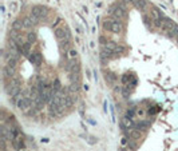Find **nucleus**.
<instances>
[{
    "instance_id": "obj_1",
    "label": "nucleus",
    "mask_w": 178,
    "mask_h": 151,
    "mask_svg": "<svg viewBox=\"0 0 178 151\" xmlns=\"http://www.w3.org/2000/svg\"><path fill=\"white\" fill-rule=\"evenodd\" d=\"M32 99L31 98H26V96H19V99H18V102H16V107L20 110V111H23V113H26V111H28V110L32 107Z\"/></svg>"
},
{
    "instance_id": "obj_2",
    "label": "nucleus",
    "mask_w": 178,
    "mask_h": 151,
    "mask_svg": "<svg viewBox=\"0 0 178 151\" xmlns=\"http://www.w3.org/2000/svg\"><path fill=\"white\" fill-rule=\"evenodd\" d=\"M30 13L34 15V16H36L38 19L44 20L47 18V15H48V8L44 7V5H34Z\"/></svg>"
},
{
    "instance_id": "obj_3",
    "label": "nucleus",
    "mask_w": 178,
    "mask_h": 151,
    "mask_svg": "<svg viewBox=\"0 0 178 151\" xmlns=\"http://www.w3.org/2000/svg\"><path fill=\"white\" fill-rule=\"evenodd\" d=\"M42 54L39 52V51H32L31 54H30V56H28V62L31 63V64H34L35 67H39L40 64H42Z\"/></svg>"
},
{
    "instance_id": "obj_4",
    "label": "nucleus",
    "mask_w": 178,
    "mask_h": 151,
    "mask_svg": "<svg viewBox=\"0 0 178 151\" xmlns=\"http://www.w3.org/2000/svg\"><path fill=\"white\" fill-rule=\"evenodd\" d=\"M67 31H68V28L66 27V26H63V27H58V28H55V38L58 39L59 42H62V40H64L67 36Z\"/></svg>"
},
{
    "instance_id": "obj_5",
    "label": "nucleus",
    "mask_w": 178,
    "mask_h": 151,
    "mask_svg": "<svg viewBox=\"0 0 178 151\" xmlns=\"http://www.w3.org/2000/svg\"><path fill=\"white\" fill-rule=\"evenodd\" d=\"M3 75H4V79H5V80H11L12 78L16 75V70L12 68V67H9L8 64H5V66L3 67Z\"/></svg>"
},
{
    "instance_id": "obj_6",
    "label": "nucleus",
    "mask_w": 178,
    "mask_h": 151,
    "mask_svg": "<svg viewBox=\"0 0 178 151\" xmlns=\"http://www.w3.org/2000/svg\"><path fill=\"white\" fill-rule=\"evenodd\" d=\"M134 127L138 128V130H141V131H146L147 128H150V120H143V119H141L139 122L134 123Z\"/></svg>"
},
{
    "instance_id": "obj_7",
    "label": "nucleus",
    "mask_w": 178,
    "mask_h": 151,
    "mask_svg": "<svg viewBox=\"0 0 178 151\" xmlns=\"http://www.w3.org/2000/svg\"><path fill=\"white\" fill-rule=\"evenodd\" d=\"M114 20V19H112ZM111 32H114V34H122L123 32V24H122V22H118V20H114L112 22V27H111Z\"/></svg>"
},
{
    "instance_id": "obj_8",
    "label": "nucleus",
    "mask_w": 178,
    "mask_h": 151,
    "mask_svg": "<svg viewBox=\"0 0 178 151\" xmlns=\"http://www.w3.org/2000/svg\"><path fill=\"white\" fill-rule=\"evenodd\" d=\"M105 80H106V83H107L108 86H115V82H116V75L114 74V72H106L105 74Z\"/></svg>"
},
{
    "instance_id": "obj_9",
    "label": "nucleus",
    "mask_w": 178,
    "mask_h": 151,
    "mask_svg": "<svg viewBox=\"0 0 178 151\" xmlns=\"http://www.w3.org/2000/svg\"><path fill=\"white\" fill-rule=\"evenodd\" d=\"M75 100H76V98H74L71 94H68V95H66L64 99H63V104H64L66 109H71V107L74 106V102Z\"/></svg>"
},
{
    "instance_id": "obj_10",
    "label": "nucleus",
    "mask_w": 178,
    "mask_h": 151,
    "mask_svg": "<svg viewBox=\"0 0 178 151\" xmlns=\"http://www.w3.org/2000/svg\"><path fill=\"white\" fill-rule=\"evenodd\" d=\"M151 18H153V20H162L163 18H165V15H163V12L159 11L157 7H153L151 8Z\"/></svg>"
},
{
    "instance_id": "obj_11",
    "label": "nucleus",
    "mask_w": 178,
    "mask_h": 151,
    "mask_svg": "<svg viewBox=\"0 0 178 151\" xmlns=\"http://www.w3.org/2000/svg\"><path fill=\"white\" fill-rule=\"evenodd\" d=\"M79 88H81V82H71L70 86H68V91H70L71 95H74V94H78Z\"/></svg>"
},
{
    "instance_id": "obj_12",
    "label": "nucleus",
    "mask_w": 178,
    "mask_h": 151,
    "mask_svg": "<svg viewBox=\"0 0 178 151\" xmlns=\"http://www.w3.org/2000/svg\"><path fill=\"white\" fill-rule=\"evenodd\" d=\"M147 0H134V7L138 8L139 11H145L147 8Z\"/></svg>"
},
{
    "instance_id": "obj_13",
    "label": "nucleus",
    "mask_w": 178,
    "mask_h": 151,
    "mask_svg": "<svg viewBox=\"0 0 178 151\" xmlns=\"http://www.w3.org/2000/svg\"><path fill=\"white\" fill-rule=\"evenodd\" d=\"M31 43H28V42H26L23 44V47H22V55L23 56H30V54H31Z\"/></svg>"
},
{
    "instance_id": "obj_14",
    "label": "nucleus",
    "mask_w": 178,
    "mask_h": 151,
    "mask_svg": "<svg viewBox=\"0 0 178 151\" xmlns=\"http://www.w3.org/2000/svg\"><path fill=\"white\" fill-rule=\"evenodd\" d=\"M12 30H16V31H22L24 30V24H23V20H15V22H12V26H11Z\"/></svg>"
},
{
    "instance_id": "obj_15",
    "label": "nucleus",
    "mask_w": 178,
    "mask_h": 151,
    "mask_svg": "<svg viewBox=\"0 0 178 151\" xmlns=\"http://www.w3.org/2000/svg\"><path fill=\"white\" fill-rule=\"evenodd\" d=\"M169 38H171V39H177L178 38V24L174 23V26L171 27V30L169 31Z\"/></svg>"
},
{
    "instance_id": "obj_16",
    "label": "nucleus",
    "mask_w": 178,
    "mask_h": 151,
    "mask_svg": "<svg viewBox=\"0 0 178 151\" xmlns=\"http://www.w3.org/2000/svg\"><path fill=\"white\" fill-rule=\"evenodd\" d=\"M102 47H105V48H107V50H111V51H114V52H115L116 47H118V43H115L114 40H108L105 46H102Z\"/></svg>"
},
{
    "instance_id": "obj_17",
    "label": "nucleus",
    "mask_w": 178,
    "mask_h": 151,
    "mask_svg": "<svg viewBox=\"0 0 178 151\" xmlns=\"http://www.w3.org/2000/svg\"><path fill=\"white\" fill-rule=\"evenodd\" d=\"M62 83H60V80L59 79H55L54 83H52V90H54V92H59V91H62Z\"/></svg>"
},
{
    "instance_id": "obj_18",
    "label": "nucleus",
    "mask_w": 178,
    "mask_h": 151,
    "mask_svg": "<svg viewBox=\"0 0 178 151\" xmlns=\"http://www.w3.org/2000/svg\"><path fill=\"white\" fill-rule=\"evenodd\" d=\"M64 56H66V60L67 59H78V52L75 48H71V50H68V52Z\"/></svg>"
},
{
    "instance_id": "obj_19",
    "label": "nucleus",
    "mask_w": 178,
    "mask_h": 151,
    "mask_svg": "<svg viewBox=\"0 0 178 151\" xmlns=\"http://www.w3.org/2000/svg\"><path fill=\"white\" fill-rule=\"evenodd\" d=\"M133 79H134V78H133V75H131V74H129V72H126V74L122 75V83H123L125 86L129 84V83H130Z\"/></svg>"
},
{
    "instance_id": "obj_20",
    "label": "nucleus",
    "mask_w": 178,
    "mask_h": 151,
    "mask_svg": "<svg viewBox=\"0 0 178 151\" xmlns=\"http://www.w3.org/2000/svg\"><path fill=\"white\" fill-rule=\"evenodd\" d=\"M112 19H105L103 22V30L105 31H111V27H112Z\"/></svg>"
},
{
    "instance_id": "obj_21",
    "label": "nucleus",
    "mask_w": 178,
    "mask_h": 151,
    "mask_svg": "<svg viewBox=\"0 0 178 151\" xmlns=\"http://www.w3.org/2000/svg\"><path fill=\"white\" fill-rule=\"evenodd\" d=\"M27 42L31 43V44L36 42V32L35 31H30L27 34Z\"/></svg>"
},
{
    "instance_id": "obj_22",
    "label": "nucleus",
    "mask_w": 178,
    "mask_h": 151,
    "mask_svg": "<svg viewBox=\"0 0 178 151\" xmlns=\"http://www.w3.org/2000/svg\"><path fill=\"white\" fill-rule=\"evenodd\" d=\"M23 24H24V30H30V28L34 27V23H32V20L30 19V16L23 19Z\"/></svg>"
},
{
    "instance_id": "obj_23",
    "label": "nucleus",
    "mask_w": 178,
    "mask_h": 151,
    "mask_svg": "<svg viewBox=\"0 0 178 151\" xmlns=\"http://www.w3.org/2000/svg\"><path fill=\"white\" fill-rule=\"evenodd\" d=\"M127 147H129V150L137 151V147H138V144H137V140L129 139V142H127Z\"/></svg>"
},
{
    "instance_id": "obj_24",
    "label": "nucleus",
    "mask_w": 178,
    "mask_h": 151,
    "mask_svg": "<svg viewBox=\"0 0 178 151\" xmlns=\"http://www.w3.org/2000/svg\"><path fill=\"white\" fill-rule=\"evenodd\" d=\"M7 64L9 67H12V68H18V60L16 59H7Z\"/></svg>"
},
{
    "instance_id": "obj_25",
    "label": "nucleus",
    "mask_w": 178,
    "mask_h": 151,
    "mask_svg": "<svg viewBox=\"0 0 178 151\" xmlns=\"http://www.w3.org/2000/svg\"><path fill=\"white\" fill-rule=\"evenodd\" d=\"M135 114H137L135 109H134V107H131V109H129V110H127V113H126V116H127V118H130V119H133Z\"/></svg>"
},
{
    "instance_id": "obj_26",
    "label": "nucleus",
    "mask_w": 178,
    "mask_h": 151,
    "mask_svg": "<svg viewBox=\"0 0 178 151\" xmlns=\"http://www.w3.org/2000/svg\"><path fill=\"white\" fill-rule=\"evenodd\" d=\"M125 51H126V48H125L123 46H119V44H118V47H116V50H115V54H116V56H118V55H122V54H125Z\"/></svg>"
},
{
    "instance_id": "obj_27",
    "label": "nucleus",
    "mask_w": 178,
    "mask_h": 151,
    "mask_svg": "<svg viewBox=\"0 0 178 151\" xmlns=\"http://www.w3.org/2000/svg\"><path fill=\"white\" fill-rule=\"evenodd\" d=\"M62 22H63L62 18H56V20H55L54 24H52V28H54V30H55V28H58V26H59L60 23H62Z\"/></svg>"
},
{
    "instance_id": "obj_28",
    "label": "nucleus",
    "mask_w": 178,
    "mask_h": 151,
    "mask_svg": "<svg viewBox=\"0 0 178 151\" xmlns=\"http://www.w3.org/2000/svg\"><path fill=\"white\" fill-rule=\"evenodd\" d=\"M97 142H98V139L95 138V136H90V138H89V143L90 144H95Z\"/></svg>"
},
{
    "instance_id": "obj_29",
    "label": "nucleus",
    "mask_w": 178,
    "mask_h": 151,
    "mask_svg": "<svg viewBox=\"0 0 178 151\" xmlns=\"http://www.w3.org/2000/svg\"><path fill=\"white\" fill-rule=\"evenodd\" d=\"M99 42H101V44H102V46H105V44L108 42V40L105 38V36H101V38H99Z\"/></svg>"
},
{
    "instance_id": "obj_30",
    "label": "nucleus",
    "mask_w": 178,
    "mask_h": 151,
    "mask_svg": "<svg viewBox=\"0 0 178 151\" xmlns=\"http://www.w3.org/2000/svg\"><path fill=\"white\" fill-rule=\"evenodd\" d=\"M155 113H157V110H155L154 107H151V109L149 110V111H147V114H149V115H154Z\"/></svg>"
},
{
    "instance_id": "obj_31",
    "label": "nucleus",
    "mask_w": 178,
    "mask_h": 151,
    "mask_svg": "<svg viewBox=\"0 0 178 151\" xmlns=\"http://www.w3.org/2000/svg\"><path fill=\"white\" fill-rule=\"evenodd\" d=\"M110 110H111V115H112V122H115V114H114V107H110Z\"/></svg>"
},
{
    "instance_id": "obj_32",
    "label": "nucleus",
    "mask_w": 178,
    "mask_h": 151,
    "mask_svg": "<svg viewBox=\"0 0 178 151\" xmlns=\"http://www.w3.org/2000/svg\"><path fill=\"white\" fill-rule=\"evenodd\" d=\"M94 80L98 82V72H97V70H94Z\"/></svg>"
},
{
    "instance_id": "obj_33",
    "label": "nucleus",
    "mask_w": 178,
    "mask_h": 151,
    "mask_svg": "<svg viewBox=\"0 0 178 151\" xmlns=\"http://www.w3.org/2000/svg\"><path fill=\"white\" fill-rule=\"evenodd\" d=\"M75 30H76L78 34H83V32H82V28L79 27V26H76V27H75Z\"/></svg>"
},
{
    "instance_id": "obj_34",
    "label": "nucleus",
    "mask_w": 178,
    "mask_h": 151,
    "mask_svg": "<svg viewBox=\"0 0 178 151\" xmlns=\"http://www.w3.org/2000/svg\"><path fill=\"white\" fill-rule=\"evenodd\" d=\"M11 8H12V12L16 11V4L15 3H11Z\"/></svg>"
},
{
    "instance_id": "obj_35",
    "label": "nucleus",
    "mask_w": 178,
    "mask_h": 151,
    "mask_svg": "<svg viewBox=\"0 0 178 151\" xmlns=\"http://www.w3.org/2000/svg\"><path fill=\"white\" fill-rule=\"evenodd\" d=\"M103 104H105V113L107 114V102L105 100V103H103Z\"/></svg>"
},
{
    "instance_id": "obj_36",
    "label": "nucleus",
    "mask_w": 178,
    "mask_h": 151,
    "mask_svg": "<svg viewBox=\"0 0 178 151\" xmlns=\"http://www.w3.org/2000/svg\"><path fill=\"white\" fill-rule=\"evenodd\" d=\"M122 143H123V144H126V143H127V140H126V138H123V139H122Z\"/></svg>"
},
{
    "instance_id": "obj_37",
    "label": "nucleus",
    "mask_w": 178,
    "mask_h": 151,
    "mask_svg": "<svg viewBox=\"0 0 178 151\" xmlns=\"http://www.w3.org/2000/svg\"><path fill=\"white\" fill-rule=\"evenodd\" d=\"M1 12H3V13H5V8H4V5H1Z\"/></svg>"
},
{
    "instance_id": "obj_38",
    "label": "nucleus",
    "mask_w": 178,
    "mask_h": 151,
    "mask_svg": "<svg viewBox=\"0 0 178 151\" xmlns=\"http://www.w3.org/2000/svg\"><path fill=\"white\" fill-rule=\"evenodd\" d=\"M18 151H24V148H22V150H18Z\"/></svg>"
},
{
    "instance_id": "obj_39",
    "label": "nucleus",
    "mask_w": 178,
    "mask_h": 151,
    "mask_svg": "<svg viewBox=\"0 0 178 151\" xmlns=\"http://www.w3.org/2000/svg\"><path fill=\"white\" fill-rule=\"evenodd\" d=\"M177 40H178V38H177Z\"/></svg>"
}]
</instances>
